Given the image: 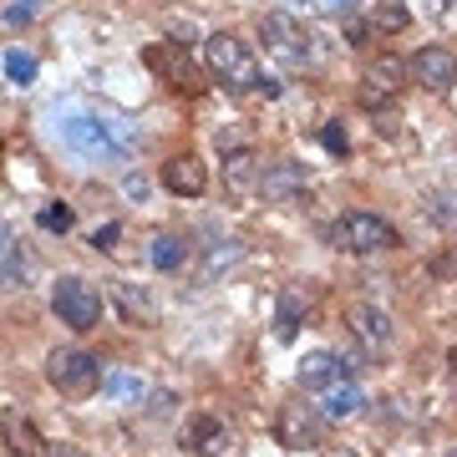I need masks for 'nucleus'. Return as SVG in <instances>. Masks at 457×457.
<instances>
[{
	"instance_id": "c85d7f7f",
	"label": "nucleus",
	"mask_w": 457,
	"mask_h": 457,
	"mask_svg": "<svg viewBox=\"0 0 457 457\" xmlns=\"http://www.w3.org/2000/svg\"><path fill=\"white\" fill-rule=\"evenodd\" d=\"M31 16H36L31 0H11V5H5V26H26Z\"/></svg>"
},
{
	"instance_id": "ddd939ff",
	"label": "nucleus",
	"mask_w": 457,
	"mask_h": 457,
	"mask_svg": "<svg viewBox=\"0 0 457 457\" xmlns=\"http://www.w3.org/2000/svg\"><path fill=\"white\" fill-rule=\"evenodd\" d=\"M411 82L427 87V92H447L457 82V56L447 46H422L411 56Z\"/></svg>"
},
{
	"instance_id": "7ed1b4c3",
	"label": "nucleus",
	"mask_w": 457,
	"mask_h": 457,
	"mask_svg": "<svg viewBox=\"0 0 457 457\" xmlns=\"http://www.w3.org/2000/svg\"><path fill=\"white\" fill-rule=\"evenodd\" d=\"M46 381L62 396H71V402H87V396H97V386L107 381V376H102L97 356H87V351H51L46 356Z\"/></svg>"
},
{
	"instance_id": "b1692460",
	"label": "nucleus",
	"mask_w": 457,
	"mask_h": 457,
	"mask_svg": "<svg viewBox=\"0 0 457 457\" xmlns=\"http://www.w3.org/2000/svg\"><path fill=\"white\" fill-rule=\"evenodd\" d=\"M102 392L117 396V402H143V381H137V376H128V371H112L107 381H102Z\"/></svg>"
},
{
	"instance_id": "0eeeda50",
	"label": "nucleus",
	"mask_w": 457,
	"mask_h": 457,
	"mask_svg": "<svg viewBox=\"0 0 457 457\" xmlns=\"http://www.w3.org/2000/svg\"><path fill=\"white\" fill-rule=\"evenodd\" d=\"M326 407H311V402H285L275 417V442L285 453H305V447H320L326 437Z\"/></svg>"
},
{
	"instance_id": "393cba45",
	"label": "nucleus",
	"mask_w": 457,
	"mask_h": 457,
	"mask_svg": "<svg viewBox=\"0 0 457 457\" xmlns=\"http://www.w3.org/2000/svg\"><path fill=\"white\" fill-rule=\"evenodd\" d=\"M5 77H11V82L16 87H31L36 82V56H26V51H5Z\"/></svg>"
},
{
	"instance_id": "a878e982",
	"label": "nucleus",
	"mask_w": 457,
	"mask_h": 457,
	"mask_svg": "<svg viewBox=\"0 0 457 457\" xmlns=\"http://www.w3.org/2000/svg\"><path fill=\"white\" fill-rule=\"evenodd\" d=\"M36 224L46 228V234H66V228L77 224V213H71V204H46V209L36 213Z\"/></svg>"
},
{
	"instance_id": "5701e85b",
	"label": "nucleus",
	"mask_w": 457,
	"mask_h": 457,
	"mask_svg": "<svg viewBox=\"0 0 457 457\" xmlns=\"http://www.w3.org/2000/svg\"><path fill=\"white\" fill-rule=\"evenodd\" d=\"M371 26H376V31H407V26H411V16H407V5H396V0H381V5H376V11H371Z\"/></svg>"
},
{
	"instance_id": "dca6fc26",
	"label": "nucleus",
	"mask_w": 457,
	"mask_h": 457,
	"mask_svg": "<svg viewBox=\"0 0 457 457\" xmlns=\"http://www.w3.org/2000/svg\"><path fill=\"white\" fill-rule=\"evenodd\" d=\"M341 376H345V366H341V356H336V351H311V356L300 361L295 381H300L305 392H330Z\"/></svg>"
},
{
	"instance_id": "bb28decb",
	"label": "nucleus",
	"mask_w": 457,
	"mask_h": 457,
	"mask_svg": "<svg viewBox=\"0 0 457 457\" xmlns=\"http://www.w3.org/2000/svg\"><path fill=\"white\" fill-rule=\"evenodd\" d=\"M320 143H326V153H336V158H345V153H351V137H345L341 122H326V128H320Z\"/></svg>"
},
{
	"instance_id": "4468645a",
	"label": "nucleus",
	"mask_w": 457,
	"mask_h": 457,
	"mask_svg": "<svg viewBox=\"0 0 457 457\" xmlns=\"http://www.w3.org/2000/svg\"><path fill=\"white\" fill-rule=\"evenodd\" d=\"M407 71H411V62H402V56H381V62H371L366 82H361V102H366V107L392 102L396 92H402V77H407Z\"/></svg>"
},
{
	"instance_id": "20e7f679",
	"label": "nucleus",
	"mask_w": 457,
	"mask_h": 457,
	"mask_svg": "<svg viewBox=\"0 0 457 457\" xmlns=\"http://www.w3.org/2000/svg\"><path fill=\"white\" fill-rule=\"evenodd\" d=\"M51 311L62 315V326H71V330H97L102 295H97V285H92V279L62 275L56 285H51Z\"/></svg>"
},
{
	"instance_id": "2f4dec72",
	"label": "nucleus",
	"mask_w": 457,
	"mask_h": 457,
	"mask_svg": "<svg viewBox=\"0 0 457 457\" xmlns=\"http://www.w3.org/2000/svg\"><path fill=\"white\" fill-rule=\"evenodd\" d=\"M128 194H132V198H147V179H137V173H132V179H128Z\"/></svg>"
},
{
	"instance_id": "39448f33",
	"label": "nucleus",
	"mask_w": 457,
	"mask_h": 457,
	"mask_svg": "<svg viewBox=\"0 0 457 457\" xmlns=\"http://www.w3.org/2000/svg\"><path fill=\"white\" fill-rule=\"evenodd\" d=\"M260 41H264V51H270L279 66H290V71L311 66V56H315L311 31H305L295 16H285V11H270V16L260 21Z\"/></svg>"
},
{
	"instance_id": "6ab92c4d",
	"label": "nucleus",
	"mask_w": 457,
	"mask_h": 457,
	"mask_svg": "<svg viewBox=\"0 0 457 457\" xmlns=\"http://www.w3.org/2000/svg\"><path fill=\"white\" fill-rule=\"evenodd\" d=\"M147 260H153V270H163V275H179L183 264H188V239H179V234H158L153 249H147Z\"/></svg>"
},
{
	"instance_id": "cd10ccee",
	"label": "nucleus",
	"mask_w": 457,
	"mask_h": 457,
	"mask_svg": "<svg viewBox=\"0 0 457 457\" xmlns=\"http://www.w3.org/2000/svg\"><path fill=\"white\" fill-rule=\"evenodd\" d=\"M345 46H371V26H366V21L361 16H345Z\"/></svg>"
},
{
	"instance_id": "473e14b6",
	"label": "nucleus",
	"mask_w": 457,
	"mask_h": 457,
	"mask_svg": "<svg viewBox=\"0 0 457 457\" xmlns=\"http://www.w3.org/2000/svg\"><path fill=\"white\" fill-rule=\"evenodd\" d=\"M326 11H336V16H351V0H320Z\"/></svg>"
},
{
	"instance_id": "9d476101",
	"label": "nucleus",
	"mask_w": 457,
	"mask_h": 457,
	"mask_svg": "<svg viewBox=\"0 0 457 457\" xmlns=\"http://www.w3.org/2000/svg\"><path fill=\"white\" fill-rule=\"evenodd\" d=\"M224 188L234 204H249V198H260L264 188V163L249 153V147H234V153H224Z\"/></svg>"
},
{
	"instance_id": "6e6552de",
	"label": "nucleus",
	"mask_w": 457,
	"mask_h": 457,
	"mask_svg": "<svg viewBox=\"0 0 457 457\" xmlns=\"http://www.w3.org/2000/svg\"><path fill=\"white\" fill-rule=\"evenodd\" d=\"M143 66L163 87H173V92H198V66L188 62L183 41H158V46H147L143 51Z\"/></svg>"
},
{
	"instance_id": "1a4fd4ad",
	"label": "nucleus",
	"mask_w": 457,
	"mask_h": 457,
	"mask_svg": "<svg viewBox=\"0 0 457 457\" xmlns=\"http://www.w3.org/2000/svg\"><path fill=\"white\" fill-rule=\"evenodd\" d=\"M345 330H351V341L366 351V356H386V345H392V315L356 300V305H345Z\"/></svg>"
},
{
	"instance_id": "c756f323",
	"label": "nucleus",
	"mask_w": 457,
	"mask_h": 457,
	"mask_svg": "<svg viewBox=\"0 0 457 457\" xmlns=\"http://www.w3.org/2000/svg\"><path fill=\"white\" fill-rule=\"evenodd\" d=\"M117 234H122V224H102V228H92V249H112V245H117Z\"/></svg>"
},
{
	"instance_id": "f8f14e48",
	"label": "nucleus",
	"mask_w": 457,
	"mask_h": 457,
	"mask_svg": "<svg viewBox=\"0 0 457 457\" xmlns=\"http://www.w3.org/2000/svg\"><path fill=\"white\" fill-rule=\"evenodd\" d=\"M188 447H194V457H245L239 432L224 427V422H213V417H198V422L188 427Z\"/></svg>"
},
{
	"instance_id": "c9c22d12",
	"label": "nucleus",
	"mask_w": 457,
	"mask_h": 457,
	"mask_svg": "<svg viewBox=\"0 0 457 457\" xmlns=\"http://www.w3.org/2000/svg\"><path fill=\"white\" fill-rule=\"evenodd\" d=\"M447 457H457V447H453V453H447Z\"/></svg>"
},
{
	"instance_id": "412c9836",
	"label": "nucleus",
	"mask_w": 457,
	"mask_h": 457,
	"mask_svg": "<svg viewBox=\"0 0 457 457\" xmlns=\"http://www.w3.org/2000/svg\"><path fill=\"white\" fill-rule=\"evenodd\" d=\"M361 407H366V396H361L356 381H345V386L336 381V386L326 392V417H330V422H345V417H356Z\"/></svg>"
},
{
	"instance_id": "7c9ffc66",
	"label": "nucleus",
	"mask_w": 457,
	"mask_h": 457,
	"mask_svg": "<svg viewBox=\"0 0 457 457\" xmlns=\"http://www.w3.org/2000/svg\"><path fill=\"white\" fill-rule=\"evenodd\" d=\"M46 457H87V453L77 447V442H51V447H46Z\"/></svg>"
},
{
	"instance_id": "423d86ee",
	"label": "nucleus",
	"mask_w": 457,
	"mask_h": 457,
	"mask_svg": "<svg viewBox=\"0 0 457 457\" xmlns=\"http://www.w3.org/2000/svg\"><path fill=\"white\" fill-rule=\"evenodd\" d=\"M330 245L341 249V254H376V249L396 245V228L381 213H341L330 224Z\"/></svg>"
},
{
	"instance_id": "9b49d317",
	"label": "nucleus",
	"mask_w": 457,
	"mask_h": 457,
	"mask_svg": "<svg viewBox=\"0 0 457 457\" xmlns=\"http://www.w3.org/2000/svg\"><path fill=\"white\" fill-rule=\"evenodd\" d=\"M315 305V290L305 279H290V285H279V300H275V336L279 341H295L300 326H305V315Z\"/></svg>"
},
{
	"instance_id": "f257e3e1",
	"label": "nucleus",
	"mask_w": 457,
	"mask_h": 457,
	"mask_svg": "<svg viewBox=\"0 0 457 457\" xmlns=\"http://www.w3.org/2000/svg\"><path fill=\"white\" fill-rule=\"evenodd\" d=\"M204 62H209V71L219 77V87H224V92H260V87H264L254 51H249L234 31L204 36Z\"/></svg>"
},
{
	"instance_id": "4be33fe9",
	"label": "nucleus",
	"mask_w": 457,
	"mask_h": 457,
	"mask_svg": "<svg viewBox=\"0 0 457 457\" xmlns=\"http://www.w3.org/2000/svg\"><path fill=\"white\" fill-rule=\"evenodd\" d=\"M26 270H31V260H26L21 239L5 234V290H26Z\"/></svg>"
},
{
	"instance_id": "f704fd0d",
	"label": "nucleus",
	"mask_w": 457,
	"mask_h": 457,
	"mask_svg": "<svg viewBox=\"0 0 457 457\" xmlns=\"http://www.w3.org/2000/svg\"><path fill=\"white\" fill-rule=\"evenodd\" d=\"M447 371H453V381H457V345L447 351Z\"/></svg>"
},
{
	"instance_id": "2eb2a0df",
	"label": "nucleus",
	"mask_w": 457,
	"mask_h": 457,
	"mask_svg": "<svg viewBox=\"0 0 457 457\" xmlns=\"http://www.w3.org/2000/svg\"><path fill=\"white\" fill-rule=\"evenodd\" d=\"M163 188L179 198H198L204 188H209V168H204V158H194V153H179V158H168L163 163Z\"/></svg>"
},
{
	"instance_id": "a211bd4d",
	"label": "nucleus",
	"mask_w": 457,
	"mask_h": 457,
	"mask_svg": "<svg viewBox=\"0 0 457 457\" xmlns=\"http://www.w3.org/2000/svg\"><path fill=\"white\" fill-rule=\"evenodd\" d=\"M51 442H41V432H36L26 417H16V411H5V453L11 457H46Z\"/></svg>"
},
{
	"instance_id": "f3484780",
	"label": "nucleus",
	"mask_w": 457,
	"mask_h": 457,
	"mask_svg": "<svg viewBox=\"0 0 457 457\" xmlns=\"http://www.w3.org/2000/svg\"><path fill=\"white\" fill-rule=\"evenodd\" d=\"M300 188H305V168L285 158V163H270V168H264V188H260V198H270V204H290V198L300 194Z\"/></svg>"
},
{
	"instance_id": "72a5a7b5",
	"label": "nucleus",
	"mask_w": 457,
	"mask_h": 457,
	"mask_svg": "<svg viewBox=\"0 0 457 457\" xmlns=\"http://www.w3.org/2000/svg\"><path fill=\"white\" fill-rule=\"evenodd\" d=\"M320 457H361L356 447H320Z\"/></svg>"
},
{
	"instance_id": "f03ea898",
	"label": "nucleus",
	"mask_w": 457,
	"mask_h": 457,
	"mask_svg": "<svg viewBox=\"0 0 457 457\" xmlns=\"http://www.w3.org/2000/svg\"><path fill=\"white\" fill-rule=\"evenodd\" d=\"M66 147H77L87 158H122L132 153V128L122 117H71L62 128Z\"/></svg>"
},
{
	"instance_id": "aec40b11",
	"label": "nucleus",
	"mask_w": 457,
	"mask_h": 457,
	"mask_svg": "<svg viewBox=\"0 0 457 457\" xmlns=\"http://www.w3.org/2000/svg\"><path fill=\"white\" fill-rule=\"evenodd\" d=\"M112 300L122 305V315H128L132 326H153V300H147V290H137V285H128V279H117Z\"/></svg>"
}]
</instances>
